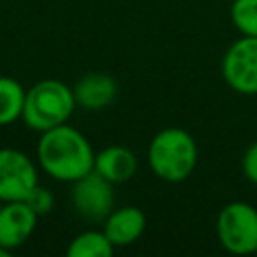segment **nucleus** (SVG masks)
Returning a JSON list of instances; mask_svg holds the SVG:
<instances>
[{
	"instance_id": "12",
	"label": "nucleus",
	"mask_w": 257,
	"mask_h": 257,
	"mask_svg": "<svg viewBox=\"0 0 257 257\" xmlns=\"http://www.w3.org/2000/svg\"><path fill=\"white\" fill-rule=\"evenodd\" d=\"M114 251L104 231L88 229L78 233L66 247L68 257H110Z\"/></svg>"
},
{
	"instance_id": "11",
	"label": "nucleus",
	"mask_w": 257,
	"mask_h": 257,
	"mask_svg": "<svg viewBox=\"0 0 257 257\" xmlns=\"http://www.w3.org/2000/svg\"><path fill=\"white\" fill-rule=\"evenodd\" d=\"M137 157L122 145H108L94 155V171L112 185L126 183L137 173Z\"/></svg>"
},
{
	"instance_id": "6",
	"label": "nucleus",
	"mask_w": 257,
	"mask_h": 257,
	"mask_svg": "<svg viewBox=\"0 0 257 257\" xmlns=\"http://www.w3.org/2000/svg\"><path fill=\"white\" fill-rule=\"evenodd\" d=\"M70 201L74 213L84 221L90 223L104 221L106 215L112 211V203H114L112 183L92 169L90 173H86L84 177L72 183Z\"/></svg>"
},
{
	"instance_id": "5",
	"label": "nucleus",
	"mask_w": 257,
	"mask_h": 257,
	"mask_svg": "<svg viewBox=\"0 0 257 257\" xmlns=\"http://www.w3.org/2000/svg\"><path fill=\"white\" fill-rule=\"evenodd\" d=\"M221 74L235 92L257 94V36H241L225 50Z\"/></svg>"
},
{
	"instance_id": "4",
	"label": "nucleus",
	"mask_w": 257,
	"mask_h": 257,
	"mask_svg": "<svg viewBox=\"0 0 257 257\" xmlns=\"http://www.w3.org/2000/svg\"><path fill=\"white\" fill-rule=\"evenodd\" d=\"M217 239L233 255L257 253V209L243 201L227 203L217 215Z\"/></svg>"
},
{
	"instance_id": "1",
	"label": "nucleus",
	"mask_w": 257,
	"mask_h": 257,
	"mask_svg": "<svg viewBox=\"0 0 257 257\" xmlns=\"http://www.w3.org/2000/svg\"><path fill=\"white\" fill-rule=\"evenodd\" d=\"M94 151L88 139L70 124H58L40 133L36 161L54 181L74 183L94 169Z\"/></svg>"
},
{
	"instance_id": "3",
	"label": "nucleus",
	"mask_w": 257,
	"mask_h": 257,
	"mask_svg": "<svg viewBox=\"0 0 257 257\" xmlns=\"http://www.w3.org/2000/svg\"><path fill=\"white\" fill-rule=\"evenodd\" d=\"M76 108L74 92L68 84L56 78H44L32 84L24 96L22 120L28 128L44 133L64 124Z\"/></svg>"
},
{
	"instance_id": "2",
	"label": "nucleus",
	"mask_w": 257,
	"mask_h": 257,
	"mask_svg": "<svg viewBox=\"0 0 257 257\" xmlns=\"http://www.w3.org/2000/svg\"><path fill=\"white\" fill-rule=\"evenodd\" d=\"M197 143L185 128L169 126L159 131L147 151L151 171L167 183L185 181L197 167Z\"/></svg>"
},
{
	"instance_id": "13",
	"label": "nucleus",
	"mask_w": 257,
	"mask_h": 257,
	"mask_svg": "<svg viewBox=\"0 0 257 257\" xmlns=\"http://www.w3.org/2000/svg\"><path fill=\"white\" fill-rule=\"evenodd\" d=\"M24 86L12 76H0V126L12 124L22 116L24 108Z\"/></svg>"
},
{
	"instance_id": "7",
	"label": "nucleus",
	"mask_w": 257,
	"mask_h": 257,
	"mask_svg": "<svg viewBox=\"0 0 257 257\" xmlns=\"http://www.w3.org/2000/svg\"><path fill=\"white\" fill-rule=\"evenodd\" d=\"M38 185L34 161L18 149H0V201H24Z\"/></svg>"
},
{
	"instance_id": "9",
	"label": "nucleus",
	"mask_w": 257,
	"mask_h": 257,
	"mask_svg": "<svg viewBox=\"0 0 257 257\" xmlns=\"http://www.w3.org/2000/svg\"><path fill=\"white\" fill-rule=\"evenodd\" d=\"M72 92L76 106L86 110H100L114 102L118 86L116 80L106 72H86L74 82Z\"/></svg>"
},
{
	"instance_id": "17",
	"label": "nucleus",
	"mask_w": 257,
	"mask_h": 257,
	"mask_svg": "<svg viewBox=\"0 0 257 257\" xmlns=\"http://www.w3.org/2000/svg\"><path fill=\"white\" fill-rule=\"evenodd\" d=\"M6 255H10V251H6L4 247H0V257H6Z\"/></svg>"
},
{
	"instance_id": "14",
	"label": "nucleus",
	"mask_w": 257,
	"mask_h": 257,
	"mask_svg": "<svg viewBox=\"0 0 257 257\" xmlns=\"http://www.w3.org/2000/svg\"><path fill=\"white\" fill-rule=\"evenodd\" d=\"M231 22L241 36H257V0H233Z\"/></svg>"
},
{
	"instance_id": "16",
	"label": "nucleus",
	"mask_w": 257,
	"mask_h": 257,
	"mask_svg": "<svg viewBox=\"0 0 257 257\" xmlns=\"http://www.w3.org/2000/svg\"><path fill=\"white\" fill-rule=\"evenodd\" d=\"M241 171H243V175L247 177L249 183L257 185V141L251 143V145L247 147V151L243 153Z\"/></svg>"
},
{
	"instance_id": "8",
	"label": "nucleus",
	"mask_w": 257,
	"mask_h": 257,
	"mask_svg": "<svg viewBox=\"0 0 257 257\" xmlns=\"http://www.w3.org/2000/svg\"><path fill=\"white\" fill-rule=\"evenodd\" d=\"M38 215L26 201H8L0 207V247L6 251L22 247L36 229Z\"/></svg>"
},
{
	"instance_id": "15",
	"label": "nucleus",
	"mask_w": 257,
	"mask_h": 257,
	"mask_svg": "<svg viewBox=\"0 0 257 257\" xmlns=\"http://www.w3.org/2000/svg\"><path fill=\"white\" fill-rule=\"evenodd\" d=\"M24 201L28 203V207H30L38 217L48 215V213L52 211V207H54V195H52V191L46 189V187H42L40 183L28 193V197H26Z\"/></svg>"
},
{
	"instance_id": "10",
	"label": "nucleus",
	"mask_w": 257,
	"mask_h": 257,
	"mask_svg": "<svg viewBox=\"0 0 257 257\" xmlns=\"http://www.w3.org/2000/svg\"><path fill=\"white\" fill-rule=\"evenodd\" d=\"M147 227V217L139 207L126 205L110 211L104 219V235L112 243V247H126L135 243Z\"/></svg>"
}]
</instances>
